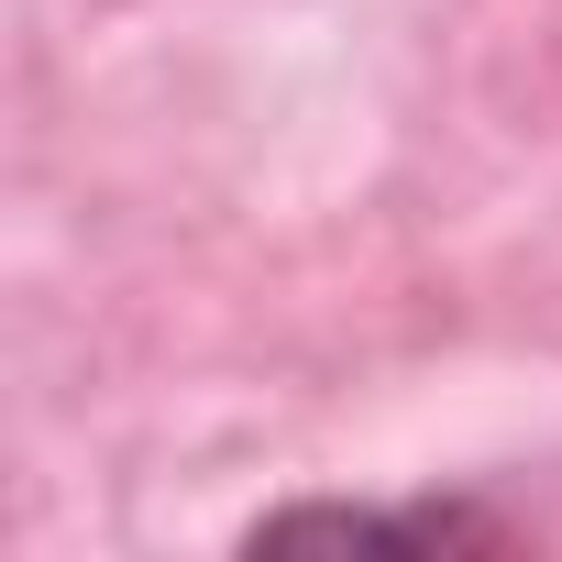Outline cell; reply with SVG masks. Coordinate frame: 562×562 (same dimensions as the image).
Returning <instances> with one entry per match:
<instances>
[{
    "label": "cell",
    "mask_w": 562,
    "mask_h": 562,
    "mask_svg": "<svg viewBox=\"0 0 562 562\" xmlns=\"http://www.w3.org/2000/svg\"><path fill=\"white\" fill-rule=\"evenodd\" d=\"M254 540H408V551H496L507 518L485 507H276Z\"/></svg>",
    "instance_id": "obj_1"
}]
</instances>
